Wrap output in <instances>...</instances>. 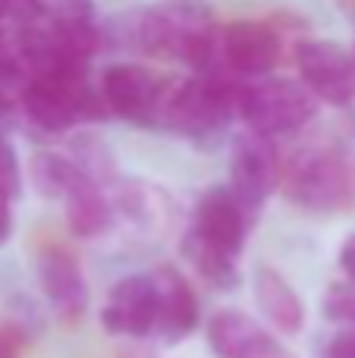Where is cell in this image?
Here are the masks:
<instances>
[{
    "instance_id": "8992f818",
    "label": "cell",
    "mask_w": 355,
    "mask_h": 358,
    "mask_svg": "<svg viewBox=\"0 0 355 358\" xmlns=\"http://www.w3.org/2000/svg\"><path fill=\"white\" fill-rule=\"evenodd\" d=\"M101 101L107 113L126 123H161L167 85L138 63H113L101 73Z\"/></svg>"
},
{
    "instance_id": "ffe728a7",
    "label": "cell",
    "mask_w": 355,
    "mask_h": 358,
    "mask_svg": "<svg viewBox=\"0 0 355 358\" xmlns=\"http://www.w3.org/2000/svg\"><path fill=\"white\" fill-rule=\"evenodd\" d=\"M19 79L29 82V73H25V63H22V50H19L16 35L0 25V85L19 82Z\"/></svg>"
},
{
    "instance_id": "7402d4cb",
    "label": "cell",
    "mask_w": 355,
    "mask_h": 358,
    "mask_svg": "<svg viewBox=\"0 0 355 358\" xmlns=\"http://www.w3.org/2000/svg\"><path fill=\"white\" fill-rule=\"evenodd\" d=\"M321 358H355V327L333 336V340L327 343V349H324Z\"/></svg>"
},
{
    "instance_id": "603a6c76",
    "label": "cell",
    "mask_w": 355,
    "mask_h": 358,
    "mask_svg": "<svg viewBox=\"0 0 355 358\" xmlns=\"http://www.w3.org/2000/svg\"><path fill=\"white\" fill-rule=\"evenodd\" d=\"M13 233V198L0 195V245L10 239Z\"/></svg>"
},
{
    "instance_id": "e0dca14e",
    "label": "cell",
    "mask_w": 355,
    "mask_h": 358,
    "mask_svg": "<svg viewBox=\"0 0 355 358\" xmlns=\"http://www.w3.org/2000/svg\"><path fill=\"white\" fill-rule=\"evenodd\" d=\"M182 255H186L189 264H192L211 286H217V289H233V286L239 283L236 258L217 252V248L201 245V242L192 239L189 233H186V239H182Z\"/></svg>"
},
{
    "instance_id": "5bb4252c",
    "label": "cell",
    "mask_w": 355,
    "mask_h": 358,
    "mask_svg": "<svg viewBox=\"0 0 355 358\" xmlns=\"http://www.w3.org/2000/svg\"><path fill=\"white\" fill-rule=\"evenodd\" d=\"M157 286V302H161V317H157V330L167 340H182L195 330L198 324V299L189 280L173 267H157L154 273Z\"/></svg>"
},
{
    "instance_id": "7c38bea8",
    "label": "cell",
    "mask_w": 355,
    "mask_h": 358,
    "mask_svg": "<svg viewBox=\"0 0 355 358\" xmlns=\"http://www.w3.org/2000/svg\"><path fill=\"white\" fill-rule=\"evenodd\" d=\"M38 277H41V289L48 296V302L54 305V311L66 324L79 321L85 315L88 305V286L82 277L79 258L63 245H48L38 261Z\"/></svg>"
},
{
    "instance_id": "cb8c5ba5",
    "label": "cell",
    "mask_w": 355,
    "mask_h": 358,
    "mask_svg": "<svg viewBox=\"0 0 355 358\" xmlns=\"http://www.w3.org/2000/svg\"><path fill=\"white\" fill-rule=\"evenodd\" d=\"M340 264H343V271L349 273V280L355 283V233L343 242V252H340Z\"/></svg>"
},
{
    "instance_id": "9a60e30c",
    "label": "cell",
    "mask_w": 355,
    "mask_h": 358,
    "mask_svg": "<svg viewBox=\"0 0 355 358\" xmlns=\"http://www.w3.org/2000/svg\"><path fill=\"white\" fill-rule=\"evenodd\" d=\"M255 302H258V308H261V315L268 317L280 334H299L302 324H305V305H302L296 289L274 267H258Z\"/></svg>"
},
{
    "instance_id": "9c48e42d",
    "label": "cell",
    "mask_w": 355,
    "mask_h": 358,
    "mask_svg": "<svg viewBox=\"0 0 355 358\" xmlns=\"http://www.w3.org/2000/svg\"><path fill=\"white\" fill-rule=\"evenodd\" d=\"M296 63H299L302 85L318 101L333 107H343L355 94V69L352 57L340 48L337 41H321L308 38L296 48Z\"/></svg>"
},
{
    "instance_id": "7a4b0ae2",
    "label": "cell",
    "mask_w": 355,
    "mask_h": 358,
    "mask_svg": "<svg viewBox=\"0 0 355 358\" xmlns=\"http://www.w3.org/2000/svg\"><path fill=\"white\" fill-rule=\"evenodd\" d=\"M22 110L29 123L44 132H66L79 120H98L107 113L98 88L82 76H35L22 85Z\"/></svg>"
},
{
    "instance_id": "2e32d148",
    "label": "cell",
    "mask_w": 355,
    "mask_h": 358,
    "mask_svg": "<svg viewBox=\"0 0 355 358\" xmlns=\"http://www.w3.org/2000/svg\"><path fill=\"white\" fill-rule=\"evenodd\" d=\"M63 208H66V223L79 239H94V236L107 233L113 223V208L104 195H101L98 182L92 176H82L73 189L63 195Z\"/></svg>"
},
{
    "instance_id": "3957f363",
    "label": "cell",
    "mask_w": 355,
    "mask_h": 358,
    "mask_svg": "<svg viewBox=\"0 0 355 358\" xmlns=\"http://www.w3.org/2000/svg\"><path fill=\"white\" fill-rule=\"evenodd\" d=\"M318 104L321 101L293 79H268L239 92V117L245 120L252 136L270 142L308 126L318 113Z\"/></svg>"
},
{
    "instance_id": "277c9868",
    "label": "cell",
    "mask_w": 355,
    "mask_h": 358,
    "mask_svg": "<svg viewBox=\"0 0 355 358\" xmlns=\"http://www.w3.org/2000/svg\"><path fill=\"white\" fill-rule=\"evenodd\" d=\"M233 110H239V94H233L226 76H195L176 88H167L161 123L192 138H205L224 129Z\"/></svg>"
},
{
    "instance_id": "5b68a950",
    "label": "cell",
    "mask_w": 355,
    "mask_h": 358,
    "mask_svg": "<svg viewBox=\"0 0 355 358\" xmlns=\"http://www.w3.org/2000/svg\"><path fill=\"white\" fill-rule=\"evenodd\" d=\"M283 192L305 210H337L349 201V173L333 151L305 148L289 161Z\"/></svg>"
},
{
    "instance_id": "ac0fdd59",
    "label": "cell",
    "mask_w": 355,
    "mask_h": 358,
    "mask_svg": "<svg viewBox=\"0 0 355 358\" xmlns=\"http://www.w3.org/2000/svg\"><path fill=\"white\" fill-rule=\"evenodd\" d=\"M82 176H88V173L75 161H69V157H63V155L41 151V155H35V161H31V179H35V185L44 195L63 198Z\"/></svg>"
},
{
    "instance_id": "ba28073f",
    "label": "cell",
    "mask_w": 355,
    "mask_h": 358,
    "mask_svg": "<svg viewBox=\"0 0 355 358\" xmlns=\"http://www.w3.org/2000/svg\"><path fill=\"white\" fill-rule=\"evenodd\" d=\"M249 214L252 210L233 195L230 185H211L195 204L189 236L198 239L201 245L239 258L245 245V233H249Z\"/></svg>"
},
{
    "instance_id": "d6986e66",
    "label": "cell",
    "mask_w": 355,
    "mask_h": 358,
    "mask_svg": "<svg viewBox=\"0 0 355 358\" xmlns=\"http://www.w3.org/2000/svg\"><path fill=\"white\" fill-rule=\"evenodd\" d=\"M324 317H331L333 324H346L355 327V283H333L324 292Z\"/></svg>"
},
{
    "instance_id": "30bf717a",
    "label": "cell",
    "mask_w": 355,
    "mask_h": 358,
    "mask_svg": "<svg viewBox=\"0 0 355 358\" xmlns=\"http://www.w3.org/2000/svg\"><path fill=\"white\" fill-rule=\"evenodd\" d=\"M280 182V157L270 138L239 136L230 151V189L249 210H258Z\"/></svg>"
},
{
    "instance_id": "484cf974",
    "label": "cell",
    "mask_w": 355,
    "mask_h": 358,
    "mask_svg": "<svg viewBox=\"0 0 355 358\" xmlns=\"http://www.w3.org/2000/svg\"><path fill=\"white\" fill-rule=\"evenodd\" d=\"M3 120H10V101H6L3 92H0V123H3Z\"/></svg>"
},
{
    "instance_id": "6da1fadb",
    "label": "cell",
    "mask_w": 355,
    "mask_h": 358,
    "mask_svg": "<svg viewBox=\"0 0 355 358\" xmlns=\"http://www.w3.org/2000/svg\"><path fill=\"white\" fill-rule=\"evenodd\" d=\"M136 41L154 57L189 63L198 76L217 66L214 13L205 0H157L138 16Z\"/></svg>"
},
{
    "instance_id": "4fadbf2b",
    "label": "cell",
    "mask_w": 355,
    "mask_h": 358,
    "mask_svg": "<svg viewBox=\"0 0 355 358\" xmlns=\"http://www.w3.org/2000/svg\"><path fill=\"white\" fill-rule=\"evenodd\" d=\"M208 343L217 358H289L274 336L242 311H217L208 321Z\"/></svg>"
},
{
    "instance_id": "44dd1931",
    "label": "cell",
    "mask_w": 355,
    "mask_h": 358,
    "mask_svg": "<svg viewBox=\"0 0 355 358\" xmlns=\"http://www.w3.org/2000/svg\"><path fill=\"white\" fill-rule=\"evenodd\" d=\"M19 192H22V170H19L16 148L0 136V195L19 198Z\"/></svg>"
},
{
    "instance_id": "d4e9b609",
    "label": "cell",
    "mask_w": 355,
    "mask_h": 358,
    "mask_svg": "<svg viewBox=\"0 0 355 358\" xmlns=\"http://www.w3.org/2000/svg\"><path fill=\"white\" fill-rule=\"evenodd\" d=\"M0 358H16V343L0 330Z\"/></svg>"
},
{
    "instance_id": "52a82bcc",
    "label": "cell",
    "mask_w": 355,
    "mask_h": 358,
    "mask_svg": "<svg viewBox=\"0 0 355 358\" xmlns=\"http://www.w3.org/2000/svg\"><path fill=\"white\" fill-rule=\"evenodd\" d=\"M280 60V35L268 22L236 19L217 35V66L208 76H264Z\"/></svg>"
},
{
    "instance_id": "8fae6325",
    "label": "cell",
    "mask_w": 355,
    "mask_h": 358,
    "mask_svg": "<svg viewBox=\"0 0 355 358\" xmlns=\"http://www.w3.org/2000/svg\"><path fill=\"white\" fill-rule=\"evenodd\" d=\"M161 317V302H157V286L151 273H136L123 277L110 292L101 308V324L117 336H148L157 330Z\"/></svg>"
}]
</instances>
